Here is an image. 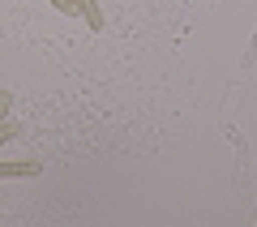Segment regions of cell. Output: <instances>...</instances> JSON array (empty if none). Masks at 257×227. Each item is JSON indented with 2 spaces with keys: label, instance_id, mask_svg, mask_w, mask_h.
Returning a JSON list of instances; mask_svg holds the SVG:
<instances>
[{
  "label": "cell",
  "instance_id": "cell-1",
  "mask_svg": "<svg viewBox=\"0 0 257 227\" xmlns=\"http://www.w3.org/2000/svg\"><path fill=\"white\" fill-rule=\"evenodd\" d=\"M39 159H0V180H18V176H39Z\"/></svg>",
  "mask_w": 257,
  "mask_h": 227
},
{
  "label": "cell",
  "instance_id": "cell-2",
  "mask_svg": "<svg viewBox=\"0 0 257 227\" xmlns=\"http://www.w3.org/2000/svg\"><path fill=\"white\" fill-rule=\"evenodd\" d=\"M73 9H77V18H82L86 26L94 30V35H99V30H103V9H99V5H94V0H73Z\"/></svg>",
  "mask_w": 257,
  "mask_h": 227
},
{
  "label": "cell",
  "instance_id": "cell-3",
  "mask_svg": "<svg viewBox=\"0 0 257 227\" xmlns=\"http://www.w3.org/2000/svg\"><path fill=\"white\" fill-rule=\"evenodd\" d=\"M18 133H22V125H18L13 116H5V120H0V146L9 142V137H18Z\"/></svg>",
  "mask_w": 257,
  "mask_h": 227
},
{
  "label": "cell",
  "instance_id": "cell-4",
  "mask_svg": "<svg viewBox=\"0 0 257 227\" xmlns=\"http://www.w3.org/2000/svg\"><path fill=\"white\" fill-rule=\"evenodd\" d=\"M56 13H64V18H77V9H73V0H47Z\"/></svg>",
  "mask_w": 257,
  "mask_h": 227
}]
</instances>
